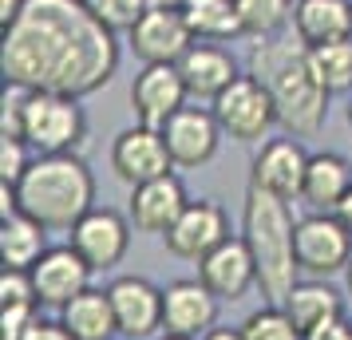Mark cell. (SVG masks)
Returning a JSON list of instances; mask_svg holds the SVG:
<instances>
[{
    "instance_id": "obj_17",
    "label": "cell",
    "mask_w": 352,
    "mask_h": 340,
    "mask_svg": "<svg viewBox=\"0 0 352 340\" xmlns=\"http://www.w3.org/2000/svg\"><path fill=\"white\" fill-rule=\"evenodd\" d=\"M186 206H190V194H186L182 179L178 174H162L155 182L131 186L127 218L139 234H159V238H166V229L182 218Z\"/></svg>"
},
{
    "instance_id": "obj_22",
    "label": "cell",
    "mask_w": 352,
    "mask_h": 340,
    "mask_svg": "<svg viewBox=\"0 0 352 340\" xmlns=\"http://www.w3.org/2000/svg\"><path fill=\"white\" fill-rule=\"evenodd\" d=\"M352 190V162L336 150H317L309 155V170H305V190L301 202L317 214H333L340 198Z\"/></svg>"
},
{
    "instance_id": "obj_35",
    "label": "cell",
    "mask_w": 352,
    "mask_h": 340,
    "mask_svg": "<svg viewBox=\"0 0 352 340\" xmlns=\"http://www.w3.org/2000/svg\"><path fill=\"white\" fill-rule=\"evenodd\" d=\"M24 340H76V337H72L60 321H44V317H40V321L32 324V332H28Z\"/></svg>"
},
{
    "instance_id": "obj_14",
    "label": "cell",
    "mask_w": 352,
    "mask_h": 340,
    "mask_svg": "<svg viewBox=\"0 0 352 340\" xmlns=\"http://www.w3.org/2000/svg\"><path fill=\"white\" fill-rule=\"evenodd\" d=\"M162 139H166V150L175 159V170H198L214 162L218 146H222V127L210 107H182L178 115L166 119L162 127Z\"/></svg>"
},
{
    "instance_id": "obj_38",
    "label": "cell",
    "mask_w": 352,
    "mask_h": 340,
    "mask_svg": "<svg viewBox=\"0 0 352 340\" xmlns=\"http://www.w3.org/2000/svg\"><path fill=\"white\" fill-rule=\"evenodd\" d=\"M202 340H245V337H241V328H210Z\"/></svg>"
},
{
    "instance_id": "obj_43",
    "label": "cell",
    "mask_w": 352,
    "mask_h": 340,
    "mask_svg": "<svg viewBox=\"0 0 352 340\" xmlns=\"http://www.w3.org/2000/svg\"><path fill=\"white\" fill-rule=\"evenodd\" d=\"M115 340H119V337H115Z\"/></svg>"
},
{
    "instance_id": "obj_18",
    "label": "cell",
    "mask_w": 352,
    "mask_h": 340,
    "mask_svg": "<svg viewBox=\"0 0 352 340\" xmlns=\"http://www.w3.org/2000/svg\"><path fill=\"white\" fill-rule=\"evenodd\" d=\"M28 273H32L40 305L64 308L72 297H80L83 289H91V273H96V269L76 253V245H52Z\"/></svg>"
},
{
    "instance_id": "obj_15",
    "label": "cell",
    "mask_w": 352,
    "mask_h": 340,
    "mask_svg": "<svg viewBox=\"0 0 352 340\" xmlns=\"http://www.w3.org/2000/svg\"><path fill=\"white\" fill-rule=\"evenodd\" d=\"M218 297L198 277H178L162 289V332L202 340L210 328H218Z\"/></svg>"
},
{
    "instance_id": "obj_5",
    "label": "cell",
    "mask_w": 352,
    "mask_h": 340,
    "mask_svg": "<svg viewBox=\"0 0 352 340\" xmlns=\"http://www.w3.org/2000/svg\"><path fill=\"white\" fill-rule=\"evenodd\" d=\"M20 139L36 155H76L87 139V115L80 99L56 91H24Z\"/></svg>"
},
{
    "instance_id": "obj_29",
    "label": "cell",
    "mask_w": 352,
    "mask_h": 340,
    "mask_svg": "<svg viewBox=\"0 0 352 340\" xmlns=\"http://www.w3.org/2000/svg\"><path fill=\"white\" fill-rule=\"evenodd\" d=\"M241 337L245 340H305V332L293 324L281 305H261L241 321Z\"/></svg>"
},
{
    "instance_id": "obj_8",
    "label": "cell",
    "mask_w": 352,
    "mask_h": 340,
    "mask_svg": "<svg viewBox=\"0 0 352 340\" xmlns=\"http://www.w3.org/2000/svg\"><path fill=\"white\" fill-rule=\"evenodd\" d=\"M127 40H131V52L143 64H178L198 44V36L186 24L178 4H151L146 16L127 32Z\"/></svg>"
},
{
    "instance_id": "obj_10",
    "label": "cell",
    "mask_w": 352,
    "mask_h": 340,
    "mask_svg": "<svg viewBox=\"0 0 352 340\" xmlns=\"http://www.w3.org/2000/svg\"><path fill=\"white\" fill-rule=\"evenodd\" d=\"M186 99L190 91L182 83L178 64H143L139 76L131 80V111H135V123L143 127L162 131L170 115L186 107Z\"/></svg>"
},
{
    "instance_id": "obj_13",
    "label": "cell",
    "mask_w": 352,
    "mask_h": 340,
    "mask_svg": "<svg viewBox=\"0 0 352 340\" xmlns=\"http://www.w3.org/2000/svg\"><path fill=\"white\" fill-rule=\"evenodd\" d=\"M131 229L135 226H131L127 214L111 210V206H96L91 214H83L76 222V229L67 234V245H76V253L91 269H111V265L127 258Z\"/></svg>"
},
{
    "instance_id": "obj_4",
    "label": "cell",
    "mask_w": 352,
    "mask_h": 340,
    "mask_svg": "<svg viewBox=\"0 0 352 340\" xmlns=\"http://www.w3.org/2000/svg\"><path fill=\"white\" fill-rule=\"evenodd\" d=\"M297 218L289 214V202L250 186L241 206V238L254 253L257 265V289L265 305H281L297 285Z\"/></svg>"
},
{
    "instance_id": "obj_16",
    "label": "cell",
    "mask_w": 352,
    "mask_h": 340,
    "mask_svg": "<svg viewBox=\"0 0 352 340\" xmlns=\"http://www.w3.org/2000/svg\"><path fill=\"white\" fill-rule=\"evenodd\" d=\"M226 238H234V234H230L226 210L214 202V198H198V202H190V206L182 210V218H178L175 226L166 229L162 242H166V249H170L175 258L202 261L206 253H214Z\"/></svg>"
},
{
    "instance_id": "obj_30",
    "label": "cell",
    "mask_w": 352,
    "mask_h": 340,
    "mask_svg": "<svg viewBox=\"0 0 352 340\" xmlns=\"http://www.w3.org/2000/svg\"><path fill=\"white\" fill-rule=\"evenodd\" d=\"M83 4H87V12H91L99 24H107L115 36L131 32V28L146 16V8H151V0H83Z\"/></svg>"
},
{
    "instance_id": "obj_11",
    "label": "cell",
    "mask_w": 352,
    "mask_h": 340,
    "mask_svg": "<svg viewBox=\"0 0 352 340\" xmlns=\"http://www.w3.org/2000/svg\"><path fill=\"white\" fill-rule=\"evenodd\" d=\"M111 170L127 186H143V182H155L162 174H175V159L166 150L162 131L143 127V123L127 127L111 143Z\"/></svg>"
},
{
    "instance_id": "obj_24",
    "label": "cell",
    "mask_w": 352,
    "mask_h": 340,
    "mask_svg": "<svg viewBox=\"0 0 352 340\" xmlns=\"http://www.w3.org/2000/svg\"><path fill=\"white\" fill-rule=\"evenodd\" d=\"M281 308L293 317V324H297L301 332H313L317 324L344 317V301H340V293H336L329 281H320V277L297 281V285H293V293L281 301Z\"/></svg>"
},
{
    "instance_id": "obj_26",
    "label": "cell",
    "mask_w": 352,
    "mask_h": 340,
    "mask_svg": "<svg viewBox=\"0 0 352 340\" xmlns=\"http://www.w3.org/2000/svg\"><path fill=\"white\" fill-rule=\"evenodd\" d=\"M186 24L194 28L198 40L222 44V40H238L241 32V16H238V0H182L178 4Z\"/></svg>"
},
{
    "instance_id": "obj_25",
    "label": "cell",
    "mask_w": 352,
    "mask_h": 340,
    "mask_svg": "<svg viewBox=\"0 0 352 340\" xmlns=\"http://www.w3.org/2000/svg\"><path fill=\"white\" fill-rule=\"evenodd\" d=\"M48 229L32 222L28 214H8L0 222V258H4V269H32L36 261L48 253Z\"/></svg>"
},
{
    "instance_id": "obj_19",
    "label": "cell",
    "mask_w": 352,
    "mask_h": 340,
    "mask_svg": "<svg viewBox=\"0 0 352 340\" xmlns=\"http://www.w3.org/2000/svg\"><path fill=\"white\" fill-rule=\"evenodd\" d=\"M198 281L218 301H241L257 285V265H254V253H250L245 238L234 234L214 253H206V258L198 261Z\"/></svg>"
},
{
    "instance_id": "obj_28",
    "label": "cell",
    "mask_w": 352,
    "mask_h": 340,
    "mask_svg": "<svg viewBox=\"0 0 352 340\" xmlns=\"http://www.w3.org/2000/svg\"><path fill=\"white\" fill-rule=\"evenodd\" d=\"M241 32L254 40H270L293 20V0H238Z\"/></svg>"
},
{
    "instance_id": "obj_27",
    "label": "cell",
    "mask_w": 352,
    "mask_h": 340,
    "mask_svg": "<svg viewBox=\"0 0 352 340\" xmlns=\"http://www.w3.org/2000/svg\"><path fill=\"white\" fill-rule=\"evenodd\" d=\"M309 67H313V76L324 83L329 95L352 91V40H336V44L309 48Z\"/></svg>"
},
{
    "instance_id": "obj_9",
    "label": "cell",
    "mask_w": 352,
    "mask_h": 340,
    "mask_svg": "<svg viewBox=\"0 0 352 340\" xmlns=\"http://www.w3.org/2000/svg\"><path fill=\"white\" fill-rule=\"evenodd\" d=\"M119 324V340H155L162 337V289L139 273H123L107 285Z\"/></svg>"
},
{
    "instance_id": "obj_41",
    "label": "cell",
    "mask_w": 352,
    "mask_h": 340,
    "mask_svg": "<svg viewBox=\"0 0 352 340\" xmlns=\"http://www.w3.org/2000/svg\"><path fill=\"white\" fill-rule=\"evenodd\" d=\"M349 127H352V107H349Z\"/></svg>"
},
{
    "instance_id": "obj_23",
    "label": "cell",
    "mask_w": 352,
    "mask_h": 340,
    "mask_svg": "<svg viewBox=\"0 0 352 340\" xmlns=\"http://www.w3.org/2000/svg\"><path fill=\"white\" fill-rule=\"evenodd\" d=\"M60 324L76 340H115L119 324H115V308L107 289H83L60 308Z\"/></svg>"
},
{
    "instance_id": "obj_32",
    "label": "cell",
    "mask_w": 352,
    "mask_h": 340,
    "mask_svg": "<svg viewBox=\"0 0 352 340\" xmlns=\"http://www.w3.org/2000/svg\"><path fill=\"white\" fill-rule=\"evenodd\" d=\"M0 301H4V305H36L40 308L32 273H28V269H4V273H0Z\"/></svg>"
},
{
    "instance_id": "obj_6",
    "label": "cell",
    "mask_w": 352,
    "mask_h": 340,
    "mask_svg": "<svg viewBox=\"0 0 352 340\" xmlns=\"http://www.w3.org/2000/svg\"><path fill=\"white\" fill-rule=\"evenodd\" d=\"M293 242H297V269L305 277L329 281L352 265V229L336 214L309 210L305 218H297Z\"/></svg>"
},
{
    "instance_id": "obj_12",
    "label": "cell",
    "mask_w": 352,
    "mask_h": 340,
    "mask_svg": "<svg viewBox=\"0 0 352 340\" xmlns=\"http://www.w3.org/2000/svg\"><path fill=\"white\" fill-rule=\"evenodd\" d=\"M305 170H309V150L293 135L270 139L250 162V186L281 198V202H297L305 190Z\"/></svg>"
},
{
    "instance_id": "obj_7",
    "label": "cell",
    "mask_w": 352,
    "mask_h": 340,
    "mask_svg": "<svg viewBox=\"0 0 352 340\" xmlns=\"http://www.w3.org/2000/svg\"><path fill=\"white\" fill-rule=\"evenodd\" d=\"M210 111L218 119L222 135H230L234 143H261L273 131V123H277L273 95L250 76V71L230 83L222 95L210 103Z\"/></svg>"
},
{
    "instance_id": "obj_37",
    "label": "cell",
    "mask_w": 352,
    "mask_h": 340,
    "mask_svg": "<svg viewBox=\"0 0 352 340\" xmlns=\"http://www.w3.org/2000/svg\"><path fill=\"white\" fill-rule=\"evenodd\" d=\"M333 214H336V218H340V222H344V226L352 229V190H349L344 198H340V206H336Z\"/></svg>"
},
{
    "instance_id": "obj_21",
    "label": "cell",
    "mask_w": 352,
    "mask_h": 340,
    "mask_svg": "<svg viewBox=\"0 0 352 340\" xmlns=\"http://www.w3.org/2000/svg\"><path fill=\"white\" fill-rule=\"evenodd\" d=\"M293 36L305 48L352 40V0H297L293 4Z\"/></svg>"
},
{
    "instance_id": "obj_39",
    "label": "cell",
    "mask_w": 352,
    "mask_h": 340,
    "mask_svg": "<svg viewBox=\"0 0 352 340\" xmlns=\"http://www.w3.org/2000/svg\"><path fill=\"white\" fill-rule=\"evenodd\" d=\"M344 285H349V297H352V265L344 269Z\"/></svg>"
},
{
    "instance_id": "obj_33",
    "label": "cell",
    "mask_w": 352,
    "mask_h": 340,
    "mask_svg": "<svg viewBox=\"0 0 352 340\" xmlns=\"http://www.w3.org/2000/svg\"><path fill=\"white\" fill-rule=\"evenodd\" d=\"M36 321H40L36 305H4V313H0V332H4V340H24L32 332Z\"/></svg>"
},
{
    "instance_id": "obj_1",
    "label": "cell",
    "mask_w": 352,
    "mask_h": 340,
    "mask_svg": "<svg viewBox=\"0 0 352 340\" xmlns=\"http://www.w3.org/2000/svg\"><path fill=\"white\" fill-rule=\"evenodd\" d=\"M0 71L24 91L96 95L119 71V36L83 0H24L16 24L4 28Z\"/></svg>"
},
{
    "instance_id": "obj_2",
    "label": "cell",
    "mask_w": 352,
    "mask_h": 340,
    "mask_svg": "<svg viewBox=\"0 0 352 340\" xmlns=\"http://www.w3.org/2000/svg\"><path fill=\"white\" fill-rule=\"evenodd\" d=\"M245 64H250V76L273 95L277 123L293 139H309V135H317L324 127V119H329V91L313 76L309 48L297 36L293 40H281V36L257 40L250 48Z\"/></svg>"
},
{
    "instance_id": "obj_40",
    "label": "cell",
    "mask_w": 352,
    "mask_h": 340,
    "mask_svg": "<svg viewBox=\"0 0 352 340\" xmlns=\"http://www.w3.org/2000/svg\"><path fill=\"white\" fill-rule=\"evenodd\" d=\"M155 340H190V337H175V332H162V337H155Z\"/></svg>"
},
{
    "instance_id": "obj_34",
    "label": "cell",
    "mask_w": 352,
    "mask_h": 340,
    "mask_svg": "<svg viewBox=\"0 0 352 340\" xmlns=\"http://www.w3.org/2000/svg\"><path fill=\"white\" fill-rule=\"evenodd\" d=\"M305 340H352V324L344 317H336V321H324L313 332H305Z\"/></svg>"
},
{
    "instance_id": "obj_20",
    "label": "cell",
    "mask_w": 352,
    "mask_h": 340,
    "mask_svg": "<svg viewBox=\"0 0 352 340\" xmlns=\"http://www.w3.org/2000/svg\"><path fill=\"white\" fill-rule=\"evenodd\" d=\"M178 71H182L186 91H190L194 99H210V103L241 76L234 52H226L222 44H210V40H198V44L178 60Z\"/></svg>"
},
{
    "instance_id": "obj_31",
    "label": "cell",
    "mask_w": 352,
    "mask_h": 340,
    "mask_svg": "<svg viewBox=\"0 0 352 340\" xmlns=\"http://www.w3.org/2000/svg\"><path fill=\"white\" fill-rule=\"evenodd\" d=\"M36 150L24 139H4L0 135V182H8V186H16L24 179V170L32 166Z\"/></svg>"
},
{
    "instance_id": "obj_3",
    "label": "cell",
    "mask_w": 352,
    "mask_h": 340,
    "mask_svg": "<svg viewBox=\"0 0 352 340\" xmlns=\"http://www.w3.org/2000/svg\"><path fill=\"white\" fill-rule=\"evenodd\" d=\"M12 194L16 210L48 234H72L83 214L96 210V174L80 155H36Z\"/></svg>"
},
{
    "instance_id": "obj_36",
    "label": "cell",
    "mask_w": 352,
    "mask_h": 340,
    "mask_svg": "<svg viewBox=\"0 0 352 340\" xmlns=\"http://www.w3.org/2000/svg\"><path fill=\"white\" fill-rule=\"evenodd\" d=\"M20 12H24V0H0V28H12Z\"/></svg>"
},
{
    "instance_id": "obj_42",
    "label": "cell",
    "mask_w": 352,
    "mask_h": 340,
    "mask_svg": "<svg viewBox=\"0 0 352 340\" xmlns=\"http://www.w3.org/2000/svg\"><path fill=\"white\" fill-rule=\"evenodd\" d=\"M293 4H297V0H293Z\"/></svg>"
}]
</instances>
